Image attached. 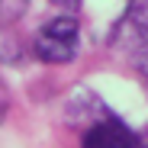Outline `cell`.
Returning a JSON list of instances; mask_svg holds the SVG:
<instances>
[{
    "instance_id": "1",
    "label": "cell",
    "mask_w": 148,
    "mask_h": 148,
    "mask_svg": "<svg viewBox=\"0 0 148 148\" xmlns=\"http://www.w3.org/2000/svg\"><path fill=\"white\" fill-rule=\"evenodd\" d=\"M68 116L77 126L84 148H132L138 142V135H132V129L90 90L74 93V100L68 103Z\"/></svg>"
},
{
    "instance_id": "2",
    "label": "cell",
    "mask_w": 148,
    "mask_h": 148,
    "mask_svg": "<svg viewBox=\"0 0 148 148\" xmlns=\"http://www.w3.org/2000/svg\"><path fill=\"white\" fill-rule=\"evenodd\" d=\"M81 48V23L61 13L45 19L32 36V55L42 64H71Z\"/></svg>"
},
{
    "instance_id": "3",
    "label": "cell",
    "mask_w": 148,
    "mask_h": 148,
    "mask_svg": "<svg viewBox=\"0 0 148 148\" xmlns=\"http://www.w3.org/2000/svg\"><path fill=\"white\" fill-rule=\"evenodd\" d=\"M110 45L122 48V52H132V55L148 48V0H129L122 16L113 23Z\"/></svg>"
},
{
    "instance_id": "4",
    "label": "cell",
    "mask_w": 148,
    "mask_h": 148,
    "mask_svg": "<svg viewBox=\"0 0 148 148\" xmlns=\"http://www.w3.org/2000/svg\"><path fill=\"white\" fill-rule=\"evenodd\" d=\"M26 7H29V0H0V23H3V26L16 23L26 13Z\"/></svg>"
},
{
    "instance_id": "5",
    "label": "cell",
    "mask_w": 148,
    "mask_h": 148,
    "mask_svg": "<svg viewBox=\"0 0 148 148\" xmlns=\"http://www.w3.org/2000/svg\"><path fill=\"white\" fill-rule=\"evenodd\" d=\"M132 58H135V71L142 74V81L148 84V48H142V52H135Z\"/></svg>"
},
{
    "instance_id": "6",
    "label": "cell",
    "mask_w": 148,
    "mask_h": 148,
    "mask_svg": "<svg viewBox=\"0 0 148 148\" xmlns=\"http://www.w3.org/2000/svg\"><path fill=\"white\" fill-rule=\"evenodd\" d=\"M48 3H52V7H58V10H64L68 16H74V13L81 10V3H84V0H48Z\"/></svg>"
},
{
    "instance_id": "7",
    "label": "cell",
    "mask_w": 148,
    "mask_h": 148,
    "mask_svg": "<svg viewBox=\"0 0 148 148\" xmlns=\"http://www.w3.org/2000/svg\"><path fill=\"white\" fill-rule=\"evenodd\" d=\"M138 145H145V148H148V129H145V132L138 135Z\"/></svg>"
},
{
    "instance_id": "8",
    "label": "cell",
    "mask_w": 148,
    "mask_h": 148,
    "mask_svg": "<svg viewBox=\"0 0 148 148\" xmlns=\"http://www.w3.org/2000/svg\"><path fill=\"white\" fill-rule=\"evenodd\" d=\"M132 148H145V145H138V142H135V145H132Z\"/></svg>"
}]
</instances>
